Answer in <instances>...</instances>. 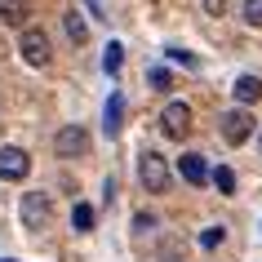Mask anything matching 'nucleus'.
Instances as JSON below:
<instances>
[{"mask_svg":"<svg viewBox=\"0 0 262 262\" xmlns=\"http://www.w3.org/2000/svg\"><path fill=\"white\" fill-rule=\"evenodd\" d=\"M222 240H227V231H222V227H209V231H200V245H205V249H218Z\"/></svg>","mask_w":262,"mask_h":262,"instance_id":"a211bd4d","label":"nucleus"},{"mask_svg":"<svg viewBox=\"0 0 262 262\" xmlns=\"http://www.w3.org/2000/svg\"><path fill=\"white\" fill-rule=\"evenodd\" d=\"M165 54H169V62H182V67H191V62H195V58L187 54V49H173V45H169Z\"/></svg>","mask_w":262,"mask_h":262,"instance_id":"6ab92c4d","label":"nucleus"},{"mask_svg":"<svg viewBox=\"0 0 262 262\" xmlns=\"http://www.w3.org/2000/svg\"><path fill=\"white\" fill-rule=\"evenodd\" d=\"M27 173H31V156L23 151V147H0V178L23 182Z\"/></svg>","mask_w":262,"mask_h":262,"instance_id":"20e7f679","label":"nucleus"},{"mask_svg":"<svg viewBox=\"0 0 262 262\" xmlns=\"http://www.w3.org/2000/svg\"><path fill=\"white\" fill-rule=\"evenodd\" d=\"M31 14V0H0V18L9 23V27H23Z\"/></svg>","mask_w":262,"mask_h":262,"instance_id":"9d476101","label":"nucleus"},{"mask_svg":"<svg viewBox=\"0 0 262 262\" xmlns=\"http://www.w3.org/2000/svg\"><path fill=\"white\" fill-rule=\"evenodd\" d=\"M120 124H124V98L111 94V98H107V111H102V129L116 138V134H120Z\"/></svg>","mask_w":262,"mask_h":262,"instance_id":"1a4fd4ad","label":"nucleus"},{"mask_svg":"<svg viewBox=\"0 0 262 262\" xmlns=\"http://www.w3.org/2000/svg\"><path fill=\"white\" fill-rule=\"evenodd\" d=\"M258 147H262V134H258Z\"/></svg>","mask_w":262,"mask_h":262,"instance_id":"4be33fe9","label":"nucleus"},{"mask_svg":"<svg viewBox=\"0 0 262 262\" xmlns=\"http://www.w3.org/2000/svg\"><path fill=\"white\" fill-rule=\"evenodd\" d=\"M0 262H14V258H0Z\"/></svg>","mask_w":262,"mask_h":262,"instance_id":"412c9836","label":"nucleus"},{"mask_svg":"<svg viewBox=\"0 0 262 262\" xmlns=\"http://www.w3.org/2000/svg\"><path fill=\"white\" fill-rule=\"evenodd\" d=\"M120 62H124V45L111 40L107 49H102V71H107V76H116V71H120Z\"/></svg>","mask_w":262,"mask_h":262,"instance_id":"f8f14e48","label":"nucleus"},{"mask_svg":"<svg viewBox=\"0 0 262 262\" xmlns=\"http://www.w3.org/2000/svg\"><path fill=\"white\" fill-rule=\"evenodd\" d=\"M258 98H262V80L258 76H240V80H235V102H240V107L258 102Z\"/></svg>","mask_w":262,"mask_h":262,"instance_id":"9b49d317","label":"nucleus"},{"mask_svg":"<svg viewBox=\"0 0 262 262\" xmlns=\"http://www.w3.org/2000/svg\"><path fill=\"white\" fill-rule=\"evenodd\" d=\"M222 138L231 142V147H240V142H249V138H253V116H249L245 107L227 111V116H222Z\"/></svg>","mask_w":262,"mask_h":262,"instance_id":"f03ea898","label":"nucleus"},{"mask_svg":"<svg viewBox=\"0 0 262 262\" xmlns=\"http://www.w3.org/2000/svg\"><path fill=\"white\" fill-rule=\"evenodd\" d=\"M160 124H165L169 138H182V134L191 129V107H187V102H169L165 116H160Z\"/></svg>","mask_w":262,"mask_h":262,"instance_id":"0eeeda50","label":"nucleus"},{"mask_svg":"<svg viewBox=\"0 0 262 262\" xmlns=\"http://www.w3.org/2000/svg\"><path fill=\"white\" fill-rule=\"evenodd\" d=\"M147 80H151V89H160V94H165V89H173V76H169L165 67H151V71H147Z\"/></svg>","mask_w":262,"mask_h":262,"instance_id":"dca6fc26","label":"nucleus"},{"mask_svg":"<svg viewBox=\"0 0 262 262\" xmlns=\"http://www.w3.org/2000/svg\"><path fill=\"white\" fill-rule=\"evenodd\" d=\"M209 182H213V187H218L222 195H235V173H231L227 165H218V169H213V173H209Z\"/></svg>","mask_w":262,"mask_h":262,"instance_id":"ddd939ff","label":"nucleus"},{"mask_svg":"<svg viewBox=\"0 0 262 262\" xmlns=\"http://www.w3.org/2000/svg\"><path fill=\"white\" fill-rule=\"evenodd\" d=\"M71 227H76V231H94V205H76L71 209Z\"/></svg>","mask_w":262,"mask_h":262,"instance_id":"4468645a","label":"nucleus"},{"mask_svg":"<svg viewBox=\"0 0 262 262\" xmlns=\"http://www.w3.org/2000/svg\"><path fill=\"white\" fill-rule=\"evenodd\" d=\"M245 23L249 27H262V0H245Z\"/></svg>","mask_w":262,"mask_h":262,"instance_id":"f3484780","label":"nucleus"},{"mask_svg":"<svg viewBox=\"0 0 262 262\" xmlns=\"http://www.w3.org/2000/svg\"><path fill=\"white\" fill-rule=\"evenodd\" d=\"M54 151H58V156H67V160H76V156L89 151V134H84L80 124H67V129H58Z\"/></svg>","mask_w":262,"mask_h":262,"instance_id":"39448f33","label":"nucleus"},{"mask_svg":"<svg viewBox=\"0 0 262 262\" xmlns=\"http://www.w3.org/2000/svg\"><path fill=\"white\" fill-rule=\"evenodd\" d=\"M49 213H54V205H49V195H45V191H27V195H23V227L40 231L45 222H49Z\"/></svg>","mask_w":262,"mask_h":262,"instance_id":"7ed1b4c3","label":"nucleus"},{"mask_svg":"<svg viewBox=\"0 0 262 262\" xmlns=\"http://www.w3.org/2000/svg\"><path fill=\"white\" fill-rule=\"evenodd\" d=\"M18 49H23V58H27L31 67H45V62H49V36H45V31H36V27L23 31Z\"/></svg>","mask_w":262,"mask_h":262,"instance_id":"423d86ee","label":"nucleus"},{"mask_svg":"<svg viewBox=\"0 0 262 262\" xmlns=\"http://www.w3.org/2000/svg\"><path fill=\"white\" fill-rule=\"evenodd\" d=\"M205 9H209V14H222V9H227V0H205Z\"/></svg>","mask_w":262,"mask_h":262,"instance_id":"aec40b11","label":"nucleus"},{"mask_svg":"<svg viewBox=\"0 0 262 262\" xmlns=\"http://www.w3.org/2000/svg\"><path fill=\"white\" fill-rule=\"evenodd\" d=\"M178 173L187 182H191V187H200V182H209V165H205V156H195V151H187L178 160Z\"/></svg>","mask_w":262,"mask_h":262,"instance_id":"6e6552de","label":"nucleus"},{"mask_svg":"<svg viewBox=\"0 0 262 262\" xmlns=\"http://www.w3.org/2000/svg\"><path fill=\"white\" fill-rule=\"evenodd\" d=\"M138 178H142V187H147V191L165 195V191H169V165H165V156L142 151V160H138Z\"/></svg>","mask_w":262,"mask_h":262,"instance_id":"f257e3e1","label":"nucleus"},{"mask_svg":"<svg viewBox=\"0 0 262 262\" xmlns=\"http://www.w3.org/2000/svg\"><path fill=\"white\" fill-rule=\"evenodd\" d=\"M67 36H71V40H76V45H84V40H89V27H84V18L76 14V9H71V14H67Z\"/></svg>","mask_w":262,"mask_h":262,"instance_id":"2eb2a0df","label":"nucleus"}]
</instances>
